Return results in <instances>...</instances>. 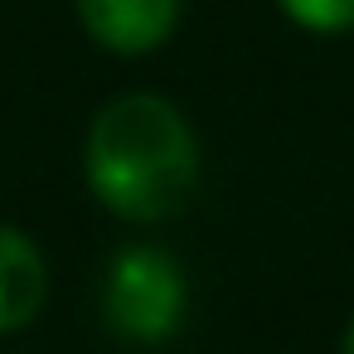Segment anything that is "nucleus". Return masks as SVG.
<instances>
[{
	"instance_id": "1",
	"label": "nucleus",
	"mask_w": 354,
	"mask_h": 354,
	"mask_svg": "<svg viewBox=\"0 0 354 354\" xmlns=\"http://www.w3.org/2000/svg\"><path fill=\"white\" fill-rule=\"evenodd\" d=\"M93 199L127 223H165L199 189V141L185 112L160 93L112 97L83 141Z\"/></svg>"
},
{
	"instance_id": "2",
	"label": "nucleus",
	"mask_w": 354,
	"mask_h": 354,
	"mask_svg": "<svg viewBox=\"0 0 354 354\" xmlns=\"http://www.w3.org/2000/svg\"><path fill=\"white\" fill-rule=\"evenodd\" d=\"M189 306L185 267L151 243H131L107 262L102 277V320L131 344H160L180 330Z\"/></svg>"
},
{
	"instance_id": "3",
	"label": "nucleus",
	"mask_w": 354,
	"mask_h": 354,
	"mask_svg": "<svg viewBox=\"0 0 354 354\" xmlns=\"http://www.w3.org/2000/svg\"><path fill=\"white\" fill-rule=\"evenodd\" d=\"M73 10L88 39L117 59L156 54L180 25V0H73Z\"/></svg>"
},
{
	"instance_id": "4",
	"label": "nucleus",
	"mask_w": 354,
	"mask_h": 354,
	"mask_svg": "<svg viewBox=\"0 0 354 354\" xmlns=\"http://www.w3.org/2000/svg\"><path fill=\"white\" fill-rule=\"evenodd\" d=\"M49 296V267L30 233L0 223V335L25 330Z\"/></svg>"
},
{
	"instance_id": "5",
	"label": "nucleus",
	"mask_w": 354,
	"mask_h": 354,
	"mask_svg": "<svg viewBox=\"0 0 354 354\" xmlns=\"http://www.w3.org/2000/svg\"><path fill=\"white\" fill-rule=\"evenodd\" d=\"M277 10L306 35H344V30H354V0H277Z\"/></svg>"
},
{
	"instance_id": "6",
	"label": "nucleus",
	"mask_w": 354,
	"mask_h": 354,
	"mask_svg": "<svg viewBox=\"0 0 354 354\" xmlns=\"http://www.w3.org/2000/svg\"><path fill=\"white\" fill-rule=\"evenodd\" d=\"M339 354H354V320H349V330H344V344H339Z\"/></svg>"
}]
</instances>
